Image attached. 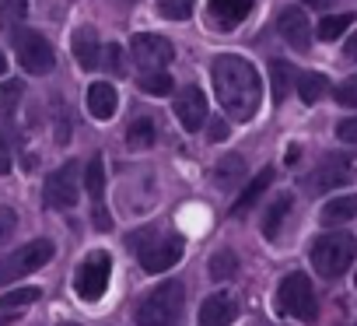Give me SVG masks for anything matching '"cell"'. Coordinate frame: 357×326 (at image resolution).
Wrapping results in <instances>:
<instances>
[{
    "label": "cell",
    "mask_w": 357,
    "mask_h": 326,
    "mask_svg": "<svg viewBox=\"0 0 357 326\" xmlns=\"http://www.w3.org/2000/svg\"><path fill=\"white\" fill-rule=\"evenodd\" d=\"M29 15V4H25V0H0V18H4V22H22Z\"/></svg>",
    "instance_id": "34"
},
{
    "label": "cell",
    "mask_w": 357,
    "mask_h": 326,
    "mask_svg": "<svg viewBox=\"0 0 357 326\" xmlns=\"http://www.w3.org/2000/svg\"><path fill=\"white\" fill-rule=\"evenodd\" d=\"M225 137H228V123H221V119L211 123V140H225Z\"/></svg>",
    "instance_id": "38"
},
{
    "label": "cell",
    "mask_w": 357,
    "mask_h": 326,
    "mask_svg": "<svg viewBox=\"0 0 357 326\" xmlns=\"http://www.w3.org/2000/svg\"><path fill=\"white\" fill-rule=\"evenodd\" d=\"M130 249L137 253V260L147 274H161L183 260V239L158 235L154 228H140L137 235H130Z\"/></svg>",
    "instance_id": "3"
},
{
    "label": "cell",
    "mask_w": 357,
    "mask_h": 326,
    "mask_svg": "<svg viewBox=\"0 0 357 326\" xmlns=\"http://www.w3.org/2000/svg\"><path fill=\"white\" fill-rule=\"evenodd\" d=\"M126 144H130L133 151L151 147V144H154V119H151V116H137V119L126 126Z\"/></svg>",
    "instance_id": "23"
},
{
    "label": "cell",
    "mask_w": 357,
    "mask_h": 326,
    "mask_svg": "<svg viewBox=\"0 0 357 326\" xmlns=\"http://www.w3.org/2000/svg\"><path fill=\"white\" fill-rule=\"evenodd\" d=\"M277 32H280V39H284L291 50L308 53V46H312V29H308V15H305L301 8H284L280 18H277Z\"/></svg>",
    "instance_id": "13"
},
{
    "label": "cell",
    "mask_w": 357,
    "mask_h": 326,
    "mask_svg": "<svg viewBox=\"0 0 357 326\" xmlns=\"http://www.w3.org/2000/svg\"><path fill=\"white\" fill-rule=\"evenodd\" d=\"M22 95H25V88H22V81H4V88H0V112H4L8 119L15 116V109H18V102H22Z\"/></svg>",
    "instance_id": "31"
},
{
    "label": "cell",
    "mask_w": 357,
    "mask_h": 326,
    "mask_svg": "<svg viewBox=\"0 0 357 326\" xmlns=\"http://www.w3.org/2000/svg\"><path fill=\"white\" fill-rule=\"evenodd\" d=\"M326 91H329V81H326L322 74L308 71V74H301V77H298V95H301V102H305V105L322 102V98H326Z\"/></svg>",
    "instance_id": "22"
},
{
    "label": "cell",
    "mask_w": 357,
    "mask_h": 326,
    "mask_svg": "<svg viewBox=\"0 0 357 326\" xmlns=\"http://www.w3.org/2000/svg\"><path fill=\"white\" fill-rule=\"evenodd\" d=\"M207 11H211V22L218 29H235L252 15V0H211Z\"/></svg>",
    "instance_id": "14"
},
{
    "label": "cell",
    "mask_w": 357,
    "mask_h": 326,
    "mask_svg": "<svg viewBox=\"0 0 357 326\" xmlns=\"http://www.w3.org/2000/svg\"><path fill=\"white\" fill-rule=\"evenodd\" d=\"M98 67H102L109 77H123V74H126V64H123V46H119V43H109V46H102Z\"/></svg>",
    "instance_id": "27"
},
{
    "label": "cell",
    "mask_w": 357,
    "mask_h": 326,
    "mask_svg": "<svg viewBox=\"0 0 357 326\" xmlns=\"http://www.w3.org/2000/svg\"><path fill=\"white\" fill-rule=\"evenodd\" d=\"M333 95H336V102H340V105L357 109V74H350V77H347V81H343V84L333 91Z\"/></svg>",
    "instance_id": "33"
},
{
    "label": "cell",
    "mask_w": 357,
    "mask_h": 326,
    "mask_svg": "<svg viewBox=\"0 0 357 326\" xmlns=\"http://www.w3.org/2000/svg\"><path fill=\"white\" fill-rule=\"evenodd\" d=\"M350 25H354V15H326V18L319 22V39H322V43H336Z\"/></svg>",
    "instance_id": "26"
},
{
    "label": "cell",
    "mask_w": 357,
    "mask_h": 326,
    "mask_svg": "<svg viewBox=\"0 0 357 326\" xmlns=\"http://www.w3.org/2000/svg\"><path fill=\"white\" fill-rule=\"evenodd\" d=\"M109 274H112V256L105 249H95L81 260V267L74 270V291L81 302H98L109 288Z\"/></svg>",
    "instance_id": "7"
},
{
    "label": "cell",
    "mask_w": 357,
    "mask_h": 326,
    "mask_svg": "<svg viewBox=\"0 0 357 326\" xmlns=\"http://www.w3.org/2000/svg\"><path fill=\"white\" fill-rule=\"evenodd\" d=\"M354 281H357V277H354Z\"/></svg>",
    "instance_id": "43"
},
{
    "label": "cell",
    "mask_w": 357,
    "mask_h": 326,
    "mask_svg": "<svg viewBox=\"0 0 357 326\" xmlns=\"http://www.w3.org/2000/svg\"><path fill=\"white\" fill-rule=\"evenodd\" d=\"M270 183H273V169H263V172H259V176H256V179H252L245 190H242V197L235 200L231 214H235V218H242V214H245V211H249V207H252V204H256L263 193H266V186H270Z\"/></svg>",
    "instance_id": "20"
},
{
    "label": "cell",
    "mask_w": 357,
    "mask_h": 326,
    "mask_svg": "<svg viewBox=\"0 0 357 326\" xmlns=\"http://www.w3.org/2000/svg\"><path fill=\"white\" fill-rule=\"evenodd\" d=\"M15 53H18V64H22L29 74H39V77L50 74L53 64H56L50 39L39 36V32H32V29H25V32L15 36Z\"/></svg>",
    "instance_id": "8"
},
{
    "label": "cell",
    "mask_w": 357,
    "mask_h": 326,
    "mask_svg": "<svg viewBox=\"0 0 357 326\" xmlns=\"http://www.w3.org/2000/svg\"><path fill=\"white\" fill-rule=\"evenodd\" d=\"M175 119L183 123V130H190V133L207 123V95L197 84L178 88V95H175Z\"/></svg>",
    "instance_id": "11"
},
{
    "label": "cell",
    "mask_w": 357,
    "mask_h": 326,
    "mask_svg": "<svg viewBox=\"0 0 357 326\" xmlns=\"http://www.w3.org/2000/svg\"><path fill=\"white\" fill-rule=\"evenodd\" d=\"M70 50H74V60L81 71H95L98 67V57H102V46L95 39V29L81 25L74 36H70Z\"/></svg>",
    "instance_id": "15"
},
{
    "label": "cell",
    "mask_w": 357,
    "mask_h": 326,
    "mask_svg": "<svg viewBox=\"0 0 357 326\" xmlns=\"http://www.w3.org/2000/svg\"><path fill=\"white\" fill-rule=\"evenodd\" d=\"M4 67H8V60H4V50H0V74H4Z\"/></svg>",
    "instance_id": "41"
},
{
    "label": "cell",
    "mask_w": 357,
    "mask_h": 326,
    "mask_svg": "<svg viewBox=\"0 0 357 326\" xmlns=\"http://www.w3.org/2000/svg\"><path fill=\"white\" fill-rule=\"evenodd\" d=\"M43 197H46V207L53 211H70L81 197V176H77V161H67L63 169H56L46 186H43Z\"/></svg>",
    "instance_id": "9"
},
{
    "label": "cell",
    "mask_w": 357,
    "mask_h": 326,
    "mask_svg": "<svg viewBox=\"0 0 357 326\" xmlns=\"http://www.w3.org/2000/svg\"><path fill=\"white\" fill-rule=\"evenodd\" d=\"M308 8H329V0H305Z\"/></svg>",
    "instance_id": "40"
},
{
    "label": "cell",
    "mask_w": 357,
    "mask_h": 326,
    "mask_svg": "<svg viewBox=\"0 0 357 326\" xmlns=\"http://www.w3.org/2000/svg\"><path fill=\"white\" fill-rule=\"evenodd\" d=\"M291 204H294V197H291V193H280V197L270 204V211H266V218H263V235H266L270 242L277 239V232H280L284 218L291 214Z\"/></svg>",
    "instance_id": "21"
},
{
    "label": "cell",
    "mask_w": 357,
    "mask_h": 326,
    "mask_svg": "<svg viewBox=\"0 0 357 326\" xmlns=\"http://www.w3.org/2000/svg\"><path fill=\"white\" fill-rule=\"evenodd\" d=\"M84 186H88V193H91V221H95V228H98V232H112V218H109V211H105V204H102V197H105V169H102V158H98V154L88 161Z\"/></svg>",
    "instance_id": "12"
},
{
    "label": "cell",
    "mask_w": 357,
    "mask_h": 326,
    "mask_svg": "<svg viewBox=\"0 0 357 326\" xmlns=\"http://www.w3.org/2000/svg\"><path fill=\"white\" fill-rule=\"evenodd\" d=\"M238 274V256H235V249H218L214 256H211V277L214 281H231Z\"/></svg>",
    "instance_id": "24"
},
{
    "label": "cell",
    "mask_w": 357,
    "mask_h": 326,
    "mask_svg": "<svg viewBox=\"0 0 357 326\" xmlns=\"http://www.w3.org/2000/svg\"><path fill=\"white\" fill-rule=\"evenodd\" d=\"M336 137H340L343 144H357V116L343 119V123L336 126Z\"/></svg>",
    "instance_id": "36"
},
{
    "label": "cell",
    "mask_w": 357,
    "mask_h": 326,
    "mask_svg": "<svg viewBox=\"0 0 357 326\" xmlns=\"http://www.w3.org/2000/svg\"><path fill=\"white\" fill-rule=\"evenodd\" d=\"M15 228H18V214H15L11 207H0V242L11 239V235H15Z\"/></svg>",
    "instance_id": "35"
},
{
    "label": "cell",
    "mask_w": 357,
    "mask_h": 326,
    "mask_svg": "<svg viewBox=\"0 0 357 326\" xmlns=\"http://www.w3.org/2000/svg\"><path fill=\"white\" fill-rule=\"evenodd\" d=\"M343 53H347V60H357V32L347 39V46H343Z\"/></svg>",
    "instance_id": "39"
},
{
    "label": "cell",
    "mask_w": 357,
    "mask_h": 326,
    "mask_svg": "<svg viewBox=\"0 0 357 326\" xmlns=\"http://www.w3.org/2000/svg\"><path fill=\"white\" fill-rule=\"evenodd\" d=\"M60 326H77V323H60Z\"/></svg>",
    "instance_id": "42"
},
{
    "label": "cell",
    "mask_w": 357,
    "mask_h": 326,
    "mask_svg": "<svg viewBox=\"0 0 357 326\" xmlns=\"http://www.w3.org/2000/svg\"><path fill=\"white\" fill-rule=\"evenodd\" d=\"M277 309L284 316H294L301 323H315L319 316V302H315V291H312V281L305 274H287L277 288Z\"/></svg>",
    "instance_id": "5"
},
{
    "label": "cell",
    "mask_w": 357,
    "mask_h": 326,
    "mask_svg": "<svg viewBox=\"0 0 357 326\" xmlns=\"http://www.w3.org/2000/svg\"><path fill=\"white\" fill-rule=\"evenodd\" d=\"M140 91H147V95H168L172 91L168 71H144L140 74Z\"/></svg>",
    "instance_id": "29"
},
{
    "label": "cell",
    "mask_w": 357,
    "mask_h": 326,
    "mask_svg": "<svg viewBox=\"0 0 357 326\" xmlns=\"http://www.w3.org/2000/svg\"><path fill=\"white\" fill-rule=\"evenodd\" d=\"M354 256H357V239L350 232H329V235L315 239V246H312V267L329 281L347 274Z\"/></svg>",
    "instance_id": "4"
},
{
    "label": "cell",
    "mask_w": 357,
    "mask_h": 326,
    "mask_svg": "<svg viewBox=\"0 0 357 326\" xmlns=\"http://www.w3.org/2000/svg\"><path fill=\"white\" fill-rule=\"evenodd\" d=\"M130 53H133V64H140V74L144 71H165V64L175 60V46L165 36H154V32L133 36Z\"/></svg>",
    "instance_id": "10"
},
{
    "label": "cell",
    "mask_w": 357,
    "mask_h": 326,
    "mask_svg": "<svg viewBox=\"0 0 357 326\" xmlns=\"http://www.w3.org/2000/svg\"><path fill=\"white\" fill-rule=\"evenodd\" d=\"M350 218H357V193L333 197L329 204H322V225H347Z\"/></svg>",
    "instance_id": "19"
},
{
    "label": "cell",
    "mask_w": 357,
    "mask_h": 326,
    "mask_svg": "<svg viewBox=\"0 0 357 326\" xmlns=\"http://www.w3.org/2000/svg\"><path fill=\"white\" fill-rule=\"evenodd\" d=\"M242 176H245V165H242L238 154H228V158L218 161V183H221V186H235Z\"/></svg>",
    "instance_id": "28"
},
{
    "label": "cell",
    "mask_w": 357,
    "mask_h": 326,
    "mask_svg": "<svg viewBox=\"0 0 357 326\" xmlns=\"http://www.w3.org/2000/svg\"><path fill=\"white\" fill-rule=\"evenodd\" d=\"M343 183H350V165H347V161L343 158H326L322 161V165L312 172V190H336V186H343Z\"/></svg>",
    "instance_id": "17"
},
{
    "label": "cell",
    "mask_w": 357,
    "mask_h": 326,
    "mask_svg": "<svg viewBox=\"0 0 357 326\" xmlns=\"http://www.w3.org/2000/svg\"><path fill=\"white\" fill-rule=\"evenodd\" d=\"M11 172V151L4 144V137H0V176H8Z\"/></svg>",
    "instance_id": "37"
},
{
    "label": "cell",
    "mask_w": 357,
    "mask_h": 326,
    "mask_svg": "<svg viewBox=\"0 0 357 326\" xmlns=\"http://www.w3.org/2000/svg\"><path fill=\"white\" fill-rule=\"evenodd\" d=\"M53 260V242L50 239H32L29 246L15 249L8 260H0V288H8L11 281H22L36 270H43Z\"/></svg>",
    "instance_id": "6"
},
{
    "label": "cell",
    "mask_w": 357,
    "mask_h": 326,
    "mask_svg": "<svg viewBox=\"0 0 357 326\" xmlns=\"http://www.w3.org/2000/svg\"><path fill=\"white\" fill-rule=\"evenodd\" d=\"M235 316H238V305L228 295H211L200 305V326H231Z\"/></svg>",
    "instance_id": "16"
},
{
    "label": "cell",
    "mask_w": 357,
    "mask_h": 326,
    "mask_svg": "<svg viewBox=\"0 0 357 326\" xmlns=\"http://www.w3.org/2000/svg\"><path fill=\"white\" fill-rule=\"evenodd\" d=\"M116 109H119L116 88H112L109 81H95V84L88 88V112H91L95 119H112Z\"/></svg>",
    "instance_id": "18"
},
{
    "label": "cell",
    "mask_w": 357,
    "mask_h": 326,
    "mask_svg": "<svg viewBox=\"0 0 357 326\" xmlns=\"http://www.w3.org/2000/svg\"><path fill=\"white\" fill-rule=\"evenodd\" d=\"M39 295H43V288H11V291H4L0 295V309H15V305H32V302H39Z\"/></svg>",
    "instance_id": "30"
},
{
    "label": "cell",
    "mask_w": 357,
    "mask_h": 326,
    "mask_svg": "<svg viewBox=\"0 0 357 326\" xmlns=\"http://www.w3.org/2000/svg\"><path fill=\"white\" fill-rule=\"evenodd\" d=\"M183 305H186V288L178 281H168L144 295L133 319H137V326H172L183 316Z\"/></svg>",
    "instance_id": "2"
},
{
    "label": "cell",
    "mask_w": 357,
    "mask_h": 326,
    "mask_svg": "<svg viewBox=\"0 0 357 326\" xmlns=\"http://www.w3.org/2000/svg\"><path fill=\"white\" fill-rule=\"evenodd\" d=\"M211 77H214L218 102L231 119H252L256 116V109L263 102V84H259L256 67L245 57H238V53L214 57Z\"/></svg>",
    "instance_id": "1"
},
{
    "label": "cell",
    "mask_w": 357,
    "mask_h": 326,
    "mask_svg": "<svg viewBox=\"0 0 357 326\" xmlns=\"http://www.w3.org/2000/svg\"><path fill=\"white\" fill-rule=\"evenodd\" d=\"M270 81H273V98L284 102L287 91H291V81H294L291 64H284V60H270Z\"/></svg>",
    "instance_id": "25"
},
{
    "label": "cell",
    "mask_w": 357,
    "mask_h": 326,
    "mask_svg": "<svg viewBox=\"0 0 357 326\" xmlns=\"http://www.w3.org/2000/svg\"><path fill=\"white\" fill-rule=\"evenodd\" d=\"M193 15V0H161V18L186 22Z\"/></svg>",
    "instance_id": "32"
}]
</instances>
